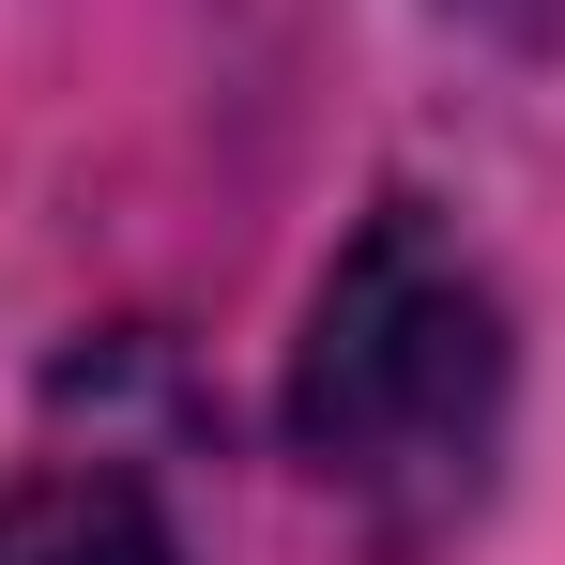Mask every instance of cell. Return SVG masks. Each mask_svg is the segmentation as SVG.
Returning a JSON list of instances; mask_svg holds the SVG:
<instances>
[{
	"mask_svg": "<svg viewBox=\"0 0 565 565\" xmlns=\"http://www.w3.org/2000/svg\"><path fill=\"white\" fill-rule=\"evenodd\" d=\"M504 397H520L504 290L473 276V245L428 199H382L290 337V459L367 535V565H444L489 520Z\"/></svg>",
	"mask_w": 565,
	"mask_h": 565,
	"instance_id": "1",
	"label": "cell"
},
{
	"mask_svg": "<svg viewBox=\"0 0 565 565\" xmlns=\"http://www.w3.org/2000/svg\"><path fill=\"white\" fill-rule=\"evenodd\" d=\"M0 565H184L153 489L107 459H62V473H15L0 489Z\"/></svg>",
	"mask_w": 565,
	"mask_h": 565,
	"instance_id": "2",
	"label": "cell"
},
{
	"mask_svg": "<svg viewBox=\"0 0 565 565\" xmlns=\"http://www.w3.org/2000/svg\"><path fill=\"white\" fill-rule=\"evenodd\" d=\"M459 15H504V31H535V15H565V0H459Z\"/></svg>",
	"mask_w": 565,
	"mask_h": 565,
	"instance_id": "3",
	"label": "cell"
}]
</instances>
